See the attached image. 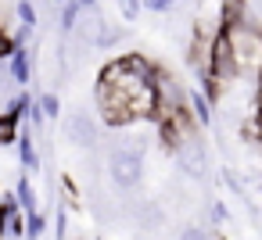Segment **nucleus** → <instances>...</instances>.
<instances>
[{"label":"nucleus","instance_id":"obj_11","mask_svg":"<svg viewBox=\"0 0 262 240\" xmlns=\"http://www.w3.org/2000/svg\"><path fill=\"white\" fill-rule=\"evenodd\" d=\"M33 104V97L22 90V93H15V97H8V104H4V115L11 118V122H22V115H26V108Z\"/></svg>","mask_w":262,"mask_h":240},{"label":"nucleus","instance_id":"obj_29","mask_svg":"<svg viewBox=\"0 0 262 240\" xmlns=\"http://www.w3.org/2000/svg\"><path fill=\"white\" fill-rule=\"evenodd\" d=\"M54 4H58V8H61V4H69V0H54Z\"/></svg>","mask_w":262,"mask_h":240},{"label":"nucleus","instance_id":"obj_9","mask_svg":"<svg viewBox=\"0 0 262 240\" xmlns=\"http://www.w3.org/2000/svg\"><path fill=\"white\" fill-rule=\"evenodd\" d=\"M101 29H104V18H101V15H94V11H83V18H79L76 33H79V40H83L86 47H97Z\"/></svg>","mask_w":262,"mask_h":240},{"label":"nucleus","instance_id":"obj_12","mask_svg":"<svg viewBox=\"0 0 262 240\" xmlns=\"http://www.w3.org/2000/svg\"><path fill=\"white\" fill-rule=\"evenodd\" d=\"M15 18H18V26H22V29H29V33H33V29H36V22H40V18H36V4H33V0H18V4H15Z\"/></svg>","mask_w":262,"mask_h":240},{"label":"nucleus","instance_id":"obj_4","mask_svg":"<svg viewBox=\"0 0 262 240\" xmlns=\"http://www.w3.org/2000/svg\"><path fill=\"white\" fill-rule=\"evenodd\" d=\"M65 136H69L76 147H86V151H94V147H97V140H101L97 122H94L86 111H72V115L65 118Z\"/></svg>","mask_w":262,"mask_h":240},{"label":"nucleus","instance_id":"obj_26","mask_svg":"<svg viewBox=\"0 0 262 240\" xmlns=\"http://www.w3.org/2000/svg\"><path fill=\"white\" fill-rule=\"evenodd\" d=\"M76 4H79L83 11H97V0H76Z\"/></svg>","mask_w":262,"mask_h":240},{"label":"nucleus","instance_id":"obj_21","mask_svg":"<svg viewBox=\"0 0 262 240\" xmlns=\"http://www.w3.org/2000/svg\"><path fill=\"white\" fill-rule=\"evenodd\" d=\"M119 11H122L126 18H137V15H140V4H137V0H119Z\"/></svg>","mask_w":262,"mask_h":240},{"label":"nucleus","instance_id":"obj_15","mask_svg":"<svg viewBox=\"0 0 262 240\" xmlns=\"http://www.w3.org/2000/svg\"><path fill=\"white\" fill-rule=\"evenodd\" d=\"M8 143H18V122L0 115V147H8Z\"/></svg>","mask_w":262,"mask_h":240},{"label":"nucleus","instance_id":"obj_18","mask_svg":"<svg viewBox=\"0 0 262 240\" xmlns=\"http://www.w3.org/2000/svg\"><path fill=\"white\" fill-rule=\"evenodd\" d=\"M15 90V79H11V68H8V58H0V97H8Z\"/></svg>","mask_w":262,"mask_h":240},{"label":"nucleus","instance_id":"obj_27","mask_svg":"<svg viewBox=\"0 0 262 240\" xmlns=\"http://www.w3.org/2000/svg\"><path fill=\"white\" fill-rule=\"evenodd\" d=\"M255 115L262 118V90H258V101H255Z\"/></svg>","mask_w":262,"mask_h":240},{"label":"nucleus","instance_id":"obj_5","mask_svg":"<svg viewBox=\"0 0 262 240\" xmlns=\"http://www.w3.org/2000/svg\"><path fill=\"white\" fill-rule=\"evenodd\" d=\"M172 158H176V165H180L187 176H194V179H201L205 169H208V158H205V147H201L198 133H194L190 140H183V143L172 151Z\"/></svg>","mask_w":262,"mask_h":240},{"label":"nucleus","instance_id":"obj_17","mask_svg":"<svg viewBox=\"0 0 262 240\" xmlns=\"http://www.w3.org/2000/svg\"><path fill=\"white\" fill-rule=\"evenodd\" d=\"M36 104L43 108V115H47V118H58V115H61V101H58V93H43Z\"/></svg>","mask_w":262,"mask_h":240},{"label":"nucleus","instance_id":"obj_10","mask_svg":"<svg viewBox=\"0 0 262 240\" xmlns=\"http://www.w3.org/2000/svg\"><path fill=\"white\" fill-rule=\"evenodd\" d=\"M15 201H18L22 215H33V211H40V208H36V190H33V183H29V176H22V179L15 183Z\"/></svg>","mask_w":262,"mask_h":240},{"label":"nucleus","instance_id":"obj_24","mask_svg":"<svg viewBox=\"0 0 262 240\" xmlns=\"http://www.w3.org/2000/svg\"><path fill=\"white\" fill-rule=\"evenodd\" d=\"M54 240H65V208H58V226H54Z\"/></svg>","mask_w":262,"mask_h":240},{"label":"nucleus","instance_id":"obj_19","mask_svg":"<svg viewBox=\"0 0 262 240\" xmlns=\"http://www.w3.org/2000/svg\"><path fill=\"white\" fill-rule=\"evenodd\" d=\"M26 115H29V126H33V129H40V126H43V118H47V115H43V108H40L36 101L26 108Z\"/></svg>","mask_w":262,"mask_h":240},{"label":"nucleus","instance_id":"obj_13","mask_svg":"<svg viewBox=\"0 0 262 240\" xmlns=\"http://www.w3.org/2000/svg\"><path fill=\"white\" fill-rule=\"evenodd\" d=\"M79 18H83V8L76 4V0H69V4H61V33H76Z\"/></svg>","mask_w":262,"mask_h":240},{"label":"nucleus","instance_id":"obj_22","mask_svg":"<svg viewBox=\"0 0 262 240\" xmlns=\"http://www.w3.org/2000/svg\"><path fill=\"white\" fill-rule=\"evenodd\" d=\"M212 219H215L219 226H223V222L230 219V211H226V204H223V201H215V204H212Z\"/></svg>","mask_w":262,"mask_h":240},{"label":"nucleus","instance_id":"obj_6","mask_svg":"<svg viewBox=\"0 0 262 240\" xmlns=\"http://www.w3.org/2000/svg\"><path fill=\"white\" fill-rule=\"evenodd\" d=\"M18 158H22V169H26L29 176L40 172V151H36V129H33V126L18 129Z\"/></svg>","mask_w":262,"mask_h":240},{"label":"nucleus","instance_id":"obj_28","mask_svg":"<svg viewBox=\"0 0 262 240\" xmlns=\"http://www.w3.org/2000/svg\"><path fill=\"white\" fill-rule=\"evenodd\" d=\"M255 136H258V140H262V118H258V129H255Z\"/></svg>","mask_w":262,"mask_h":240},{"label":"nucleus","instance_id":"obj_20","mask_svg":"<svg viewBox=\"0 0 262 240\" xmlns=\"http://www.w3.org/2000/svg\"><path fill=\"white\" fill-rule=\"evenodd\" d=\"M144 8L155 15H165V11H172V0H144Z\"/></svg>","mask_w":262,"mask_h":240},{"label":"nucleus","instance_id":"obj_14","mask_svg":"<svg viewBox=\"0 0 262 240\" xmlns=\"http://www.w3.org/2000/svg\"><path fill=\"white\" fill-rule=\"evenodd\" d=\"M43 233H47V215H43V211L26 215V240H40Z\"/></svg>","mask_w":262,"mask_h":240},{"label":"nucleus","instance_id":"obj_8","mask_svg":"<svg viewBox=\"0 0 262 240\" xmlns=\"http://www.w3.org/2000/svg\"><path fill=\"white\" fill-rule=\"evenodd\" d=\"M8 68H11V79H15V86H26V83H29V76H33L29 51H26V47H15V51L8 54Z\"/></svg>","mask_w":262,"mask_h":240},{"label":"nucleus","instance_id":"obj_3","mask_svg":"<svg viewBox=\"0 0 262 240\" xmlns=\"http://www.w3.org/2000/svg\"><path fill=\"white\" fill-rule=\"evenodd\" d=\"M108 179H112L119 190L140 186V179H144V154L133 151V147H126V143L112 147V151H108Z\"/></svg>","mask_w":262,"mask_h":240},{"label":"nucleus","instance_id":"obj_1","mask_svg":"<svg viewBox=\"0 0 262 240\" xmlns=\"http://www.w3.org/2000/svg\"><path fill=\"white\" fill-rule=\"evenodd\" d=\"M158 68L144 54H126L104 65L97 79V111L101 122L112 129H126L133 122L155 118L158 111V93H155Z\"/></svg>","mask_w":262,"mask_h":240},{"label":"nucleus","instance_id":"obj_23","mask_svg":"<svg viewBox=\"0 0 262 240\" xmlns=\"http://www.w3.org/2000/svg\"><path fill=\"white\" fill-rule=\"evenodd\" d=\"M176 240H205V233H201L198 226H183V233H180Z\"/></svg>","mask_w":262,"mask_h":240},{"label":"nucleus","instance_id":"obj_7","mask_svg":"<svg viewBox=\"0 0 262 240\" xmlns=\"http://www.w3.org/2000/svg\"><path fill=\"white\" fill-rule=\"evenodd\" d=\"M187 104H190V118L198 122V129H208V126H212V118H215V111H212V101H208L201 90H190Z\"/></svg>","mask_w":262,"mask_h":240},{"label":"nucleus","instance_id":"obj_2","mask_svg":"<svg viewBox=\"0 0 262 240\" xmlns=\"http://www.w3.org/2000/svg\"><path fill=\"white\" fill-rule=\"evenodd\" d=\"M223 33H226V43H230V54H233V65H237V76L262 79V26L248 15L244 22L226 26Z\"/></svg>","mask_w":262,"mask_h":240},{"label":"nucleus","instance_id":"obj_25","mask_svg":"<svg viewBox=\"0 0 262 240\" xmlns=\"http://www.w3.org/2000/svg\"><path fill=\"white\" fill-rule=\"evenodd\" d=\"M8 54H11V43H8L4 33H0V58H8Z\"/></svg>","mask_w":262,"mask_h":240},{"label":"nucleus","instance_id":"obj_16","mask_svg":"<svg viewBox=\"0 0 262 240\" xmlns=\"http://www.w3.org/2000/svg\"><path fill=\"white\" fill-rule=\"evenodd\" d=\"M122 36H126L122 29H112V26L104 22V29H101V36H97V47H101V51H108V47H115Z\"/></svg>","mask_w":262,"mask_h":240}]
</instances>
